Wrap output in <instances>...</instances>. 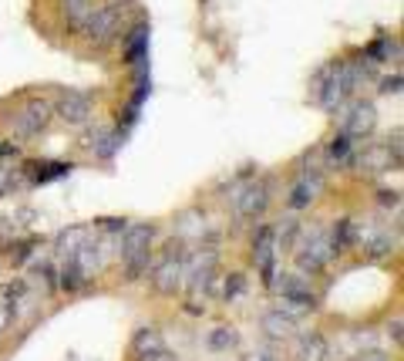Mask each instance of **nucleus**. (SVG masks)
<instances>
[{
	"label": "nucleus",
	"mask_w": 404,
	"mask_h": 361,
	"mask_svg": "<svg viewBox=\"0 0 404 361\" xmlns=\"http://www.w3.org/2000/svg\"><path fill=\"white\" fill-rule=\"evenodd\" d=\"M300 244H293V260H297V273L303 277H317L327 267L330 260V246H327V230L324 226H300Z\"/></svg>",
	"instance_id": "nucleus-1"
},
{
	"label": "nucleus",
	"mask_w": 404,
	"mask_h": 361,
	"mask_svg": "<svg viewBox=\"0 0 404 361\" xmlns=\"http://www.w3.org/2000/svg\"><path fill=\"white\" fill-rule=\"evenodd\" d=\"M125 4L122 0H112V4H101L88 14V21L81 27V34L95 44V48H108L122 38V24H125Z\"/></svg>",
	"instance_id": "nucleus-2"
},
{
	"label": "nucleus",
	"mask_w": 404,
	"mask_h": 361,
	"mask_svg": "<svg viewBox=\"0 0 404 361\" xmlns=\"http://www.w3.org/2000/svg\"><path fill=\"white\" fill-rule=\"evenodd\" d=\"M182 281H186V240L176 236L165 244L162 260L152 271V287L162 297H172L176 291H182Z\"/></svg>",
	"instance_id": "nucleus-3"
},
{
	"label": "nucleus",
	"mask_w": 404,
	"mask_h": 361,
	"mask_svg": "<svg viewBox=\"0 0 404 361\" xmlns=\"http://www.w3.org/2000/svg\"><path fill=\"white\" fill-rule=\"evenodd\" d=\"M54 118V105L48 98H27L11 118H7V129L17 135V139H34L51 125Z\"/></svg>",
	"instance_id": "nucleus-4"
},
{
	"label": "nucleus",
	"mask_w": 404,
	"mask_h": 361,
	"mask_svg": "<svg viewBox=\"0 0 404 361\" xmlns=\"http://www.w3.org/2000/svg\"><path fill=\"white\" fill-rule=\"evenodd\" d=\"M273 291H277L280 300H283L280 308L290 310V314H310V310L320 308V300H317V294L310 291L303 273H277Z\"/></svg>",
	"instance_id": "nucleus-5"
},
{
	"label": "nucleus",
	"mask_w": 404,
	"mask_h": 361,
	"mask_svg": "<svg viewBox=\"0 0 404 361\" xmlns=\"http://www.w3.org/2000/svg\"><path fill=\"white\" fill-rule=\"evenodd\" d=\"M273 203V182L270 179H256V182H243V189L233 199V213L236 219H263V213Z\"/></svg>",
	"instance_id": "nucleus-6"
},
{
	"label": "nucleus",
	"mask_w": 404,
	"mask_h": 361,
	"mask_svg": "<svg viewBox=\"0 0 404 361\" xmlns=\"http://www.w3.org/2000/svg\"><path fill=\"white\" fill-rule=\"evenodd\" d=\"M216 271H219V250L202 246L199 253H186V281L182 284L199 294L216 281Z\"/></svg>",
	"instance_id": "nucleus-7"
},
{
	"label": "nucleus",
	"mask_w": 404,
	"mask_h": 361,
	"mask_svg": "<svg viewBox=\"0 0 404 361\" xmlns=\"http://www.w3.org/2000/svg\"><path fill=\"white\" fill-rule=\"evenodd\" d=\"M155 236H159V226H155V223H132V226H125V233L118 236V257H122V263L152 253Z\"/></svg>",
	"instance_id": "nucleus-8"
},
{
	"label": "nucleus",
	"mask_w": 404,
	"mask_h": 361,
	"mask_svg": "<svg viewBox=\"0 0 404 361\" xmlns=\"http://www.w3.org/2000/svg\"><path fill=\"white\" fill-rule=\"evenodd\" d=\"M324 189V169H303L300 176L293 179L290 193H287V209L290 213H303L314 206V199Z\"/></svg>",
	"instance_id": "nucleus-9"
},
{
	"label": "nucleus",
	"mask_w": 404,
	"mask_h": 361,
	"mask_svg": "<svg viewBox=\"0 0 404 361\" xmlns=\"http://www.w3.org/2000/svg\"><path fill=\"white\" fill-rule=\"evenodd\" d=\"M378 125V112H374V105L364 102V98H357V102L347 105V112L341 115V132H347L351 139H364L371 135Z\"/></svg>",
	"instance_id": "nucleus-10"
},
{
	"label": "nucleus",
	"mask_w": 404,
	"mask_h": 361,
	"mask_svg": "<svg viewBox=\"0 0 404 361\" xmlns=\"http://www.w3.org/2000/svg\"><path fill=\"white\" fill-rule=\"evenodd\" d=\"M91 112H95V102H91L88 91H71V88L64 91L58 108H54V115L68 122V125H88Z\"/></svg>",
	"instance_id": "nucleus-11"
},
{
	"label": "nucleus",
	"mask_w": 404,
	"mask_h": 361,
	"mask_svg": "<svg viewBox=\"0 0 404 361\" xmlns=\"http://www.w3.org/2000/svg\"><path fill=\"white\" fill-rule=\"evenodd\" d=\"M260 331H263L266 341L283 345V341H290L293 331H297V318L283 308H270V310H263V318H260Z\"/></svg>",
	"instance_id": "nucleus-12"
},
{
	"label": "nucleus",
	"mask_w": 404,
	"mask_h": 361,
	"mask_svg": "<svg viewBox=\"0 0 404 361\" xmlns=\"http://www.w3.org/2000/svg\"><path fill=\"white\" fill-rule=\"evenodd\" d=\"M125 38V65L135 68V75L139 71H145V61H149V24H135L128 34H122Z\"/></svg>",
	"instance_id": "nucleus-13"
},
{
	"label": "nucleus",
	"mask_w": 404,
	"mask_h": 361,
	"mask_svg": "<svg viewBox=\"0 0 404 361\" xmlns=\"http://www.w3.org/2000/svg\"><path fill=\"white\" fill-rule=\"evenodd\" d=\"M91 281H95V277H88L85 267H81L75 257L61 260V267H58V291H64V294H81V291L91 287Z\"/></svg>",
	"instance_id": "nucleus-14"
},
{
	"label": "nucleus",
	"mask_w": 404,
	"mask_h": 361,
	"mask_svg": "<svg viewBox=\"0 0 404 361\" xmlns=\"http://www.w3.org/2000/svg\"><path fill=\"white\" fill-rule=\"evenodd\" d=\"M0 304L7 308L11 321H17V318H21V310L31 304V284H27L24 277H14V281H7V284L0 287Z\"/></svg>",
	"instance_id": "nucleus-15"
},
{
	"label": "nucleus",
	"mask_w": 404,
	"mask_h": 361,
	"mask_svg": "<svg viewBox=\"0 0 404 361\" xmlns=\"http://www.w3.org/2000/svg\"><path fill=\"white\" fill-rule=\"evenodd\" d=\"M330 358V345L320 331H307L293 341V361H327Z\"/></svg>",
	"instance_id": "nucleus-16"
},
{
	"label": "nucleus",
	"mask_w": 404,
	"mask_h": 361,
	"mask_svg": "<svg viewBox=\"0 0 404 361\" xmlns=\"http://www.w3.org/2000/svg\"><path fill=\"white\" fill-rule=\"evenodd\" d=\"M122 139H125V132H112V129H105V125H95V129L85 135V145H88L98 159H112V155L122 149Z\"/></svg>",
	"instance_id": "nucleus-17"
},
{
	"label": "nucleus",
	"mask_w": 404,
	"mask_h": 361,
	"mask_svg": "<svg viewBox=\"0 0 404 361\" xmlns=\"http://www.w3.org/2000/svg\"><path fill=\"white\" fill-rule=\"evenodd\" d=\"M88 236H91V226H85V223H75V226L61 230L58 236H54V257H58V260L75 257L78 250L88 244Z\"/></svg>",
	"instance_id": "nucleus-18"
},
{
	"label": "nucleus",
	"mask_w": 404,
	"mask_h": 361,
	"mask_svg": "<svg viewBox=\"0 0 404 361\" xmlns=\"http://www.w3.org/2000/svg\"><path fill=\"white\" fill-rule=\"evenodd\" d=\"M159 351H165V338L155 328H139L132 338V358L135 361H152Z\"/></svg>",
	"instance_id": "nucleus-19"
},
{
	"label": "nucleus",
	"mask_w": 404,
	"mask_h": 361,
	"mask_svg": "<svg viewBox=\"0 0 404 361\" xmlns=\"http://www.w3.org/2000/svg\"><path fill=\"white\" fill-rule=\"evenodd\" d=\"M398 58H401V44L391 34H381L364 48V61H371V65H391Z\"/></svg>",
	"instance_id": "nucleus-20"
},
{
	"label": "nucleus",
	"mask_w": 404,
	"mask_h": 361,
	"mask_svg": "<svg viewBox=\"0 0 404 361\" xmlns=\"http://www.w3.org/2000/svg\"><path fill=\"white\" fill-rule=\"evenodd\" d=\"M327 246H330V257H344L354 250V219L341 216L327 233Z\"/></svg>",
	"instance_id": "nucleus-21"
},
{
	"label": "nucleus",
	"mask_w": 404,
	"mask_h": 361,
	"mask_svg": "<svg viewBox=\"0 0 404 361\" xmlns=\"http://www.w3.org/2000/svg\"><path fill=\"white\" fill-rule=\"evenodd\" d=\"M71 162H27L24 166V176L31 182H54V179H64L71 176Z\"/></svg>",
	"instance_id": "nucleus-22"
},
{
	"label": "nucleus",
	"mask_w": 404,
	"mask_h": 361,
	"mask_svg": "<svg viewBox=\"0 0 404 361\" xmlns=\"http://www.w3.org/2000/svg\"><path fill=\"white\" fill-rule=\"evenodd\" d=\"M91 11H95V0H61V14L71 31H81Z\"/></svg>",
	"instance_id": "nucleus-23"
},
{
	"label": "nucleus",
	"mask_w": 404,
	"mask_h": 361,
	"mask_svg": "<svg viewBox=\"0 0 404 361\" xmlns=\"http://www.w3.org/2000/svg\"><path fill=\"white\" fill-rule=\"evenodd\" d=\"M206 345H209V351H216V355H223V351H233L236 345H240V331H236L233 324H219L216 331H209Z\"/></svg>",
	"instance_id": "nucleus-24"
},
{
	"label": "nucleus",
	"mask_w": 404,
	"mask_h": 361,
	"mask_svg": "<svg viewBox=\"0 0 404 361\" xmlns=\"http://www.w3.org/2000/svg\"><path fill=\"white\" fill-rule=\"evenodd\" d=\"M354 145H357V142H354L347 132H337V135L327 142V162H330V166H344V162L354 155Z\"/></svg>",
	"instance_id": "nucleus-25"
},
{
	"label": "nucleus",
	"mask_w": 404,
	"mask_h": 361,
	"mask_svg": "<svg viewBox=\"0 0 404 361\" xmlns=\"http://www.w3.org/2000/svg\"><path fill=\"white\" fill-rule=\"evenodd\" d=\"M243 294H246V273H229L226 281H223V300L226 304H240Z\"/></svg>",
	"instance_id": "nucleus-26"
},
{
	"label": "nucleus",
	"mask_w": 404,
	"mask_h": 361,
	"mask_svg": "<svg viewBox=\"0 0 404 361\" xmlns=\"http://www.w3.org/2000/svg\"><path fill=\"white\" fill-rule=\"evenodd\" d=\"M34 250H38V236H31V240H21V244H14V250H11V263H14V267H21L24 260L34 257Z\"/></svg>",
	"instance_id": "nucleus-27"
},
{
	"label": "nucleus",
	"mask_w": 404,
	"mask_h": 361,
	"mask_svg": "<svg viewBox=\"0 0 404 361\" xmlns=\"http://www.w3.org/2000/svg\"><path fill=\"white\" fill-rule=\"evenodd\" d=\"M378 203L384 209H394V213H398V209H401V193H398V189H381L378 193Z\"/></svg>",
	"instance_id": "nucleus-28"
},
{
	"label": "nucleus",
	"mask_w": 404,
	"mask_h": 361,
	"mask_svg": "<svg viewBox=\"0 0 404 361\" xmlns=\"http://www.w3.org/2000/svg\"><path fill=\"white\" fill-rule=\"evenodd\" d=\"M246 361H283V358H280V348L273 345V341H270L266 348H256V351H253Z\"/></svg>",
	"instance_id": "nucleus-29"
},
{
	"label": "nucleus",
	"mask_w": 404,
	"mask_h": 361,
	"mask_svg": "<svg viewBox=\"0 0 404 361\" xmlns=\"http://www.w3.org/2000/svg\"><path fill=\"white\" fill-rule=\"evenodd\" d=\"M381 95H401V71L381 78Z\"/></svg>",
	"instance_id": "nucleus-30"
},
{
	"label": "nucleus",
	"mask_w": 404,
	"mask_h": 361,
	"mask_svg": "<svg viewBox=\"0 0 404 361\" xmlns=\"http://www.w3.org/2000/svg\"><path fill=\"white\" fill-rule=\"evenodd\" d=\"M17 155H21L17 142H0V159H17Z\"/></svg>",
	"instance_id": "nucleus-31"
},
{
	"label": "nucleus",
	"mask_w": 404,
	"mask_h": 361,
	"mask_svg": "<svg viewBox=\"0 0 404 361\" xmlns=\"http://www.w3.org/2000/svg\"><path fill=\"white\" fill-rule=\"evenodd\" d=\"M388 338H391L394 345H401V318H394V321L388 324Z\"/></svg>",
	"instance_id": "nucleus-32"
},
{
	"label": "nucleus",
	"mask_w": 404,
	"mask_h": 361,
	"mask_svg": "<svg viewBox=\"0 0 404 361\" xmlns=\"http://www.w3.org/2000/svg\"><path fill=\"white\" fill-rule=\"evenodd\" d=\"M7 328H11V314H7V308L0 304V338L7 335Z\"/></svg>",
	"instance_id": "nucleus-33"
},
{
	"label": "nucleus",
	"mask_w": 404,
	"mask_h": 361,
	"mask_svg": "<svg viewBox=\"0 0 404 361\" xmlns=\"http://www.w3.org/2000/svg\"><path fill=\"white\" fill-rule=\"evenodd\" d=\"M361 361H388L384 355H378V351H371V355H361Z\"/></svg>",
	"instance_id": "nucleus-34"
}]
</instances>
